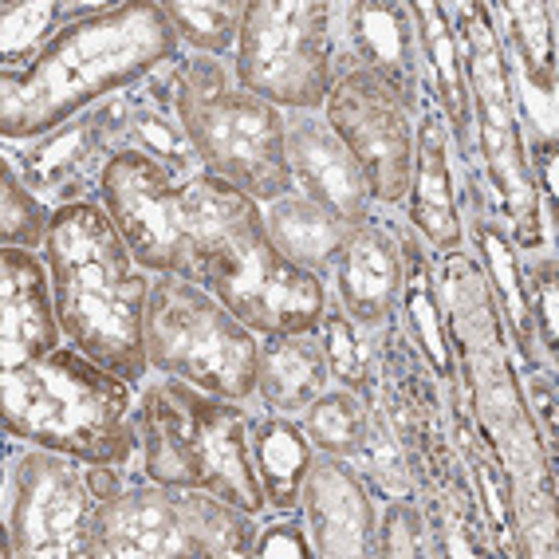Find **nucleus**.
Here are the masks:
<instances>
[{
  "instance_id": "6e6552de",
  "label": "nucleus",
  "mask_w": 559,
  "mask_h": 559,
  "mask_svg": "<svg viewBox=\"0 0 559 559\" xmlns=\"http://www.w3.org/2000/svg\"><path fill=\"white\" fill-rule=\"evenodd\" d=\"M260 516L217 492L127 477L91 524L87 559H249Z\"/></svg>"
},
{
  "instance_id": "1a4fd4ad",
  "label": "nucleus",
  "mask_w": 559,
  "mask_h": 559,
  "mask_svg": "<svg viewBox=\"0 0 559 559\" xmlns=\"http://www.w3.org/2000/svg\"><path fill=\"white\" fill-rule=\"evenodd\" d=\"M122 480L127 469L9 438L0 485L4 559H87L91 524Z\"/></svg>"
},
{
  "instance_id": "9b49d317",
  "label": "nucleus",
  "mask_w": 559,
  "mask_h": 559,
  "mask_svg": "<svg viewBox=\"0 0 559 559\" xmlns=\"http://www.w3.org/2000/svg\"><path fill=\"white\" fill-rule=\"evenodd\" d=\"M237 83L280 110H323L335 87L331 0H252L233 51Z\"/></svg>"
},
{
  "instance_id": "a211bd4d",
  "label": "nucleus",
  "mask_w": 559,
  "mask_h": 559,
  "mask_svg": "<svg viewBox=\"0 0 559 559\" xmlns=\"http://www.w3.org/2000/svg\"><path fill=\"white\" fill-rule=\"evenodd\" d=\"M284 158H288L292 190L308 193L350 225L374 217L367 174L323 119V110H284Z\"/></svg>"
},
{
  "instance_id": "f257e3e1",
  "label": "nucleus",
  "mask_w": 559,
  "mask_h": 559,
  "mask_svg": "<svg viewBox=\"0 0 559 559\" xmlns=\"http://www.w3.org/2000/svg\"><path fill=\"white\" fill-rule=\"evenodd\" d=\"M438 284L457 386L469 418L500 453L516 485V548L520 559L556 556V465L520 390V359L509 320L469 249L438 257Z\"/></svg>"
},
{
  "instance_id": "f03ea898",
  "label": "nucleus",
  "mask_w": 559,
  "mask_h": 559,
  "mask_svg": "<svg viewBox=\"0 0 559 559\" xmlns=\"http://www.w3.org/2000/svg\"><path fill=\"white\" fill-rule=\"evenodd\" d=\"M181 51L158 0H127L71 24L24 71H0V139L32 142L142 83Z\"/></svg>"
},
{
  "instance_id": "c85d7f7f",
  "label": "nucleus",
  "mask_w": 559,
  "mask_h": 559,
  "mask_svg": "<svg viewBox=\"0 0 559 559\" xmlns=\"http://www.w3.org/2000/svg\"><path fill=\"white\" fill-rule=\"evenodd\" d=\"M492 24H497L512 71L532 80H556V4L544 0H492Z\"/></svg>"
},
{
  "instance_id": "473e14b6",
  "label": "nucleus",
  "mask_w": 559,
  "mask_h": 559,
  "mask_svg": "<svg viewBox=\"0 0 559 559\" xmlns=\"http://www.w3.org/2000/svg\"><path fill=\"white\" fill-rule=\"evenodd\" d=\"M359 477L367 480V489L382 500H394V497H418L414 489V473H409V461L402 453L399 438L390 433L386 418H382V409L370 402V421H367V438H362V450L355 453L350 461Z\"/></svg>"
},
{
  "instance_id": "2eb2a0df",
  "label": "nucleus",
  "mask_w": 559,
  "mask_h": 559,
  "mask_svg": "<svg viewBox=\"0 0 559 559\" xmlns=\"http://www.w3.org/2000/svg\"><path fill=\"white\" fill-rule=\"evenodd\" d=\"M122 154L119 107L115 95L99 107L83 110L60 130L32 142H4V162H12L32 193H40L51 210L99 201L103 174Z\"/></svg>"
},
{
  "instance_id": "f8f14e48",
  "label": "nucleus",
  "mask_w": 559,
  "mask_h": 559,
  "mask_svg": "<svg viewBox=\"0 0 559 559\" xmlns=\"http://www.w3.org/2000/svg\"><path fill=\"white\" fill-rule=\"evenodd\" d=\"M205 288L260 340L320 331L328 308V284L272 245L260 210L229 233Z\"/></svg>"
},
{
  "instance_id": "393cba45",
  "label": "nucleus",
  "mask_w": 559,
  "mask_h": 559,
  "mask_svg": "<svg viewBox=\"0 0 559 559\" xmlns=\"http://www.w3.org/2000/svg\"><path fill=\"white\" fill-rule=\"evenodd\" d=\"M331 386L328 355L320 331L300 335H269L257 350V399L272 414H304Z\"/></svg>"
},
{
  "instance_id": "7c9ffc66",
  "label": "nucleus",
  "mask_w": 559,
  "mask_h": 559,
  "mask_svg": "<svg viewBox=\"0 0 559 559\" xmlns=\"http://www.w3.org/2000/svg\"><path fill=\"white\" fill-rule=\"evenodd\" d=\"M249 0H170L162 4L178 32L181 51L190 48L193 56H217L233 60L240 40V21H245Z\"/></svg>"
},
{
  "instance_id": "9d476101",
  "label": "nucleus",
  "mask_w": 559,
  "mask_h": 559,
  "mask_svg": "<svg viewBox=\"0 0 559 559\" xmlns=\"http://www.w3.org/2000/svg\"><path fill=\"white\" fill-rule=\"evenodd\" d=\"M257 350L252 335L205 284L181 276H154L146 304V359L151 374H174L217 399H257Z\"/></svg>"
},
{
  "instance_id": "4468645a",
  "label": "nucleus",
  "mask_w": 559,
  "mask_h": 559,
  "mask_svg": "<svg viewBox=\"0 0 559 559\" xmlns=\"http://www.w3.org/2000/svg\"><path fill=\"white\" fill-rule=\"evenodd\" d=\"M323 119L343 139L359 170L367 174V186L374 193V205L399 210L409 190V166H414V127L418 115L402 103L399 91H390L382 80L367 71H347L328 103Z\"/></svg>"
},
{
  "instance_id": "a878e982",
  "label": "nucleus",
  "mask_w": 559,
  "mask_h": 559,
  "mask_svg": "<svg viewBox=\"0 0 559 559\" xmlns=\"http://www.w3.org/2000/svg\"><path fill=\"white\" fill-rule=\"evenodd\" d=\"M260 213H264V233H269L272 245L292 264H300L304 272H311V276H320L328 284L331 264H335L343 240L350 237L355 225L300 190L280 193L276 201L260 205Z\"/></svg>"
},
{
  "instance_id": "bb28decb",
  "label": "nucleus",
  "mask_w": 559,
  "mask_h": 559,
  "mask_svg": "<svg viewBox=\"0 0 559 559\" xmlns=\"http://www.w3.org/2000/svg\"><path fill=\"white\" fill-rule=\"evenodd\" d=\"M249 457L252 473L260 480L269 512H296L300 509V489L308 477V465L316 457V445L304 433L300 418L272 414L257 402L252 409V433H249Z\"/></svg>"
},
{
  "instance_id": "0eeeda50",
  "label": "nucleus",
  "mask_w": 559,
  "mask_h": 559,
  "mask_svg": "<svg viewBox=\"0 0 559 559\" xmlns=\"http://www.w3.org/2000/svg\"><path fill=\"white\" fill-rule=\"evenodd\" d=\"M178 115L201 166L233 190L269 205L292 190L284 158V110L237 83L233 60L181 56Z\"/></svg>"
},
{
  "instance_id": "20e7f679",
  "label": "nucleus",
  "mask_w": 559,
  "mask_h": 559,
  "mask_svg": "<svg viewBox=\"0 0 559 559\" xmlns=\"http://www.w3.org/2000/svg\"><path fill=\"white\" fill-rule=\"evenodd\" d=\"M103 210L127 240L130 257L151 276H181L205 284L225 252V240L260 205L217 174L201 170L174 181L142 154H119L103 174Z\"/></svg>"
},
{
  "instance_id": "c756f323",
  "label": "nucleus",
  "mask_w": 559,
  "mask_h": 559,
  "mask_svg": "<svg viewBox=\"0 0 559 559\" xmlns=\"http://www.w3.org/2000/svg\"><path fill=\"white\" fill-rule=\"evenodd\" d=\"M320 343L328 355L331 386H343L359 399L374 402V386H379V331H367L350 320L340 304L331 300L320 320Z\"/></svg>"
},
{
  "instance_id": "aec40b11",
  "label": "nucleus",
  "mask_w": 559,
  "mask_h": 559,
  "mask_svg": "<svg viewBox=\"0 0 559 559\" xmlns=\"http://www.w3.org/2000/svg\"><path fill=\"white\" fill-rule=\"evenodd\" d=\"M328 292L359 328L382 331L394 323L402 300V249L382 205H374V217L355 225L343 240L328 272Z\"/></svg>"
},
{
  "instance_id": "c9c22d12",
  "label": "nucleus",
  "mask_w": 559,
  "mask_h": 559,
  "mask_svg": "<svg viewBox=\"0 0 559 559\" xmlns=\"http://www.w3.org/2000/svg\"><path fill=\"white\" fill-rule=\"evenodd\" d=\"M374 559H430V524L418 497H394L379 504Z\"/></svg>"
},
{
  "instance_id": "412c9836",
  "label": "nucleus",
  "mask_w": 559,
  "mask_h": 559,
  "mask_svg": "<svg viewBox=\"0 0 559 559\" xmlns=\"http://www.w3.org/2000/svg\"><path fill=\"white\" fill-rule=\"evenodd\" d=\"M181 56L166 60L162 68H154L142 83H134L130 91L115 95L119 107V139L122 154H142L151 158L158 170H166L174 181L198 178L201 166L198 151H193L190 134L181 127L178 115V87H181Z\"/></svg>"
},
{
  "instance_id": "72a5a7b5",
  "label": "nucleus",
  "mask_w": 559,
  "mask_h": 559,
  "mask_svg": "<svg viewBox=\"0 0 559 559\" xmlns=\"http://www.w3.org/2000/svg\"><path fill=\"white\" fill-rule=\"evenodd\" d=\"M520 284H524V304H528L539 350L548 355L551 367H559V257H556V245H544V249H532L520 257Z\"/></svg>"
},
{
  "instance_id": "f3484780",
  "label": "nucleus",
  "mask_w": 559,
  "mask_h": 559,
  "mask_svg": "<svg viewBox=\"0 0 559 559\" xmlns=\"http://www.w3.org/2000/svg\"><path fill=\"white\" fill-rule=\"evenodd\" d=\"M300 516L316 559H374L379 497L367 489L350 461L331 453L311 457L300 489Z\"/></svg>"
},
{
  "instance_id": "39448f33",
  "label": "nucleus",
  "mask_w": 559,
  "mask_h": 559,
  "mask_svg": "<svg viewBox=\"0 0 559 559\" xmlns=\"http://www.w3.org/2000/svg\"><path fill=\"white\" fill-rule=\"evenodd\" d=\"M134 386L75 347H56L36 362L0 370L4 438L71 453L91 465L130 469L139 457Z\"/></svg>"
},
{
  "instance_id": "4c0bfd02",
  "label": "nucleus",
  "mask_w": 559,
  "mask_h": 559,
  "mask_svg": "<svg viewBox=\"0 0 559 559\" xmlns=\"http://www.w3.org/2000/svg\"><path fill=\"white\" fill-rule=\"evenodd\" d=\"M249 559H316V548H311L308 524H304L300 509L272 512V520L260 524Z\"/></svg>"
},
{
  "instance_id": "f704fd0d",
  "label": "nucleus",
  "mask_w": 559,
  "mask_h": 559,
  "mask_svg": "<svg viewBox=\"0 0 559 559\" xmlns=\"http://www.w3.org/2000/svg\"><path fill=\"white\" fill-rule=\"evenodd\" d=\"M51 221H56V210L40 193L28 190V181L21 178V170L12 162H4V178H0V245L4 249L44 252Z\"/></svg>"
},
{
  "instance_id": "5701e85b",
  "label": "nucleus",
  "mask_w": 559,
  "mask_h": 559,
  "mask_svg": "<svg viewBox=\"0 0 559 559\" xmlns=\"http://www.w3.org/2000/svg\"><path fill=\"white\" fill-rule=\"evenodd\" d=\"M409 16L418 32V60H421V91L438 103L441 119L450 127L453 166H477V130H473L469 80L461 63L457 36H453L441 0H409Z\"/></svg>"
},
{
  "instance_id": "dca6fc26",
  "label": "nucleus",
  "mask_w": 559,
  "mask_h": 559,
  "mask_svg": "<svg viewBox=\"0 0 559 559\" xmlns=\"http://www.w3.org/2000/svg\"><path fill=\"white\" fill-rule=\"evenodd\" d=\"M335 32V83L347 71H367L399 91L414 115L421 107V60L418 32L409 4L402 0H331Z\"/></svg>"
},
{
  "instance_id": "b1692460",
  "label": "nucleus",
  "mask_w": 559,
  "mask_h": 559,
  "mask_svg": "<svg viewBox=\"0 0 559 559\" xmlns=\"http://www.w3.org/2000/svg\"><path fill=\"white\" fill-rule=\"evenodd\" d=\"M394 237L402 249V300L394 311V323L406 335L418 355L430 362V370L441 382H453V350H450V328H445V304H441V284H438V252L409 229L399 217V210H386Z\"/></svg>"
},
{
  "instance_id": "ddd939ff",
  "label": "nucleus",
  "mask_w": 559,
  "mask_h": 559,
  "mask_svg": "<svg viewBox=\"0 0 559 559\" xmlns=\"http://www.w3.org/2000/svg\"><path fill=\"white\" fill-rule=\"evenodd\" d=\"M374 406L382 409L390 433L414 473V489H477L469 465L457 453L445 418L441 379L421 359L418 347L399 331V323L379 331V386Z\"/></svg>"
},
{
  "instance_id": "7ed1b4c3",
  "label": "nucleus",
  "mask_w": 559,
  "mask_h": 559,
  "mask_svg": "<svg viewBox=\"0 0 559 559\" xmlns=\"http://www.w3.org/2000/svg\"><path fill=\"white\" fill-rule=\"evenodd\" d=\"M44 260L68 347L83 350L130 386H142L151 379L146 304L154 276L130 257L103 201L56 210Z\"/></svg>"
},
{
  "instance_id": "e433bc0d",
  "label": "nucleus",
  "mask_w": 559,
  "mask_h": 559,
  "mask_svg": "<svg viewBox=\"0 0 559 559\" xmlns=\"http://www.w3.org/2000/svg\"><path fill=\"white\" fill-rule=\"evenodd\" d=\"M520 390H524V402H528V414L536 421L544 445L559 457V370L539 367V362L520 367Z\"/></svg>"
},
{
  "instance_id": "2f4dec72",
  "label": "nucleus",
  "mask_w": 559,
  "mask_h": 559,
  "mask_svg": "<svg viewBox=\"0 0 559 559\" xmlns=\"http://www.w3.org/2000/svg\"><path fill=\"white\" fill-rule=\"evenodd\" d=\"M308 433V441L316 445V453H331V457L355 461V453L362 450L370 421V402L350 394L343 386H328L320 399L311 402L304 414H296Z\"/></svg>"
},
{
  "instance_id": "4be33fe9",
  "label": "nucleus",
  "mask_w": 559,
  "mask_h": 559,
  "mask_svg": "<svg viewBox=\"0 0 559 559\" xmlns=\"http://www.w3.org/2000/svg\"><path fill=\"white\" fill-rule=\"evenodd\" d=\"M60 311L44 252L0 249V370H16L63 347Z\"/></svg>"
},
{
  "instance_id": "cd10ccee",
  "label": "nucleus",
  "mask_w": 559,
  "mask_h": 559,
  "mask_svg": "<svg viewBox=\"0 0 559 559\" xmlns=\"http://www.w3.org/2000/svg\"><path fill=\"white\" fill-rule=\"evenodd\" d=\"M110 0H24L0 9V71H24L71 24L107 9Z\"/></svg>"
},
{
  "instance_id": "6ab92c4d",
  "label": "nucleus",
  "mask_w": 559,
  "mask_h": 559,
  "mask_svg": "<svg viewBox=\"0 0 559 559\" xmlns=\"http://www.w3.org/2000/svg\"><path fill=\"white\" fill-rule=\"evenodd\" d=\"M414 122H418L414 127V166H409V190L399 205V217L441 257V252L465 249L453 142L450 127H445L438 103L430 95H421L418 119Z\"/></svg>"
},
{
  "instance_id": "423d86ee",
  "label": "nucleus",
  "mask_w": 559,
  "mask_h": 559,
  "mask_svg": "<svg viewBox=\"0 0 559 559\" xmlns=\"http://www.w3.org/2000/svg\"><path fill=\"white\" fill-rule=\"evenodd\" d=\"M134 418L142 477L217 492L252 516L269 512L249 457V402L217 399L174 374H154L139 386Z\"/></svg>"
}]
</instances>
